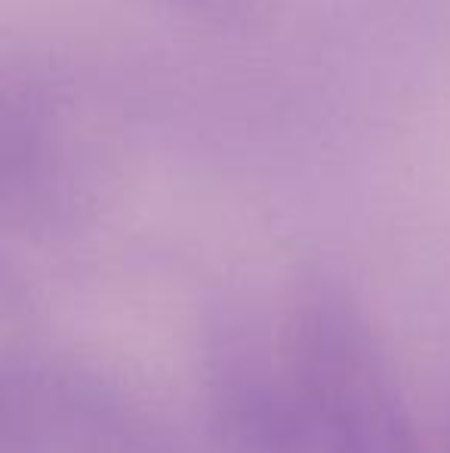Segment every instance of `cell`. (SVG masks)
<instances>
[{
	"label": "cell",
	"instance_id": "1",
	"mask_svg": "<svg viewBox=\"0 0 450 453\" xmlns=\"http://www.w3.org/2000/svg\"><path fill=\"white\" fill-rule=\"evenodd\" d=\"M302 448L423 453L389 361L355 299L333 280L302 290L287 330Z\"/></svg>",
	"mask_w": 450,
	"mask_h": 453
},
{
	"label": "cell",
	"instance_id": "2",
	"mask_svg": "<svg viewBox=\"0 0 450 453\" xmlns=\"http://www.w3.org/2000/svg\"><path fill=\"white\" fill-rule=\"evenodd\" d=\"M204 388L213 429L232 453H296L302 448L287 342L278 355L253 315L225 305L207 321Z\"/></svg>",
	"mask_w": 450,
	"mask_h": 453
}]
</instances>
